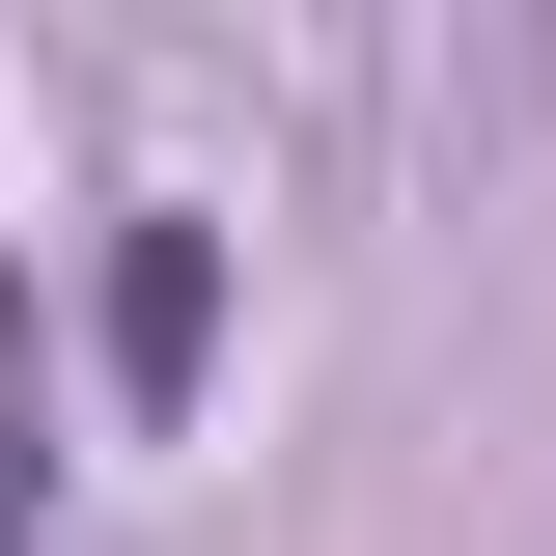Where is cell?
<instances>
[{
    "label": "cell",
    "mask_w": 556,
    "mask_h": 556,
    "mask_svg": "<svg viewBox=\"0 0 556 556\" xmlns=\"http://www.w3.org/2000/svg\"><path fill=\"white\" fill-rule=\"evenodd\" d=\"M195 362H223V223H112V390L167 417Z\"/></svg>",
    "instance_id": "1"
},
{
    "label": "cell",
    "mask_w": 556,
    "mask_h": 556,
    "mask_svg": "<svg viewBox=\"0 0 556 556\" xmlns=\"http://www.w3.org/2000/svg\"><path fill=\"white\" fill-rule=\"evenodd\" d=\"M0 556H56V445H28V417H0Z\"/></svg>",
    "instance_id": "2"
}]
</instances>
